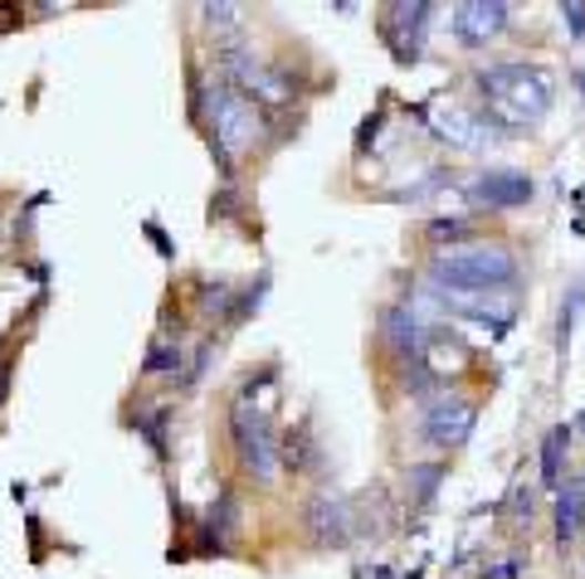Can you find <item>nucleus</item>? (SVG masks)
Returning a JSON list of instances; mask_svg holds the SVG:
<instances>
[{
    "instance_id": "nucleus-3",
    "label": "nucleus",
    "mask_w": 585,
    "mask_h": 579,
    "mask_svg": "<svg viewBox=\"0 0 585 579\" xmlns=\"http://www.w3.org/2000/svg\"><path fill=\"white\" fill-rule=\"evenodd\" d=\"M229 434H235V448H239L244 467H249V473L259 477V483H268V477H274V463H278V453H274V434H268V424L249 410V404H235V414H229Z\"/></svg>"
},
{
    "instance_id": "nucleus-10",
    "label": "nucleus",
    "mask_w": 585,
    "mask_h": 579,
    "mask_svg": "<svg viewBox=\"0 0 585 579\" xmlns=\"http://www.w3.org/2000/svg\"><path fill=\"white\" fill-rule=\"evenodd\" d=\"M581 521H585V497H581V487L561 492V502H556V531H561V540H576Z\"/></svg>"
},
{
    "instance_id": "nucleus-7",
    "label": "nucleus",
    "mask_w": 585,
    "mask_h": 579,
    "mask_svg": "<svg viewBox=\"0 0 585 579\" xmlns=\"http://www.w3.org/2000/svg\"><path fill=\"white\" fill-rule=\"evenodd\" d=\"M469 428H473V404H463V400L434 404L430 418H424V438L439 443V448H444V443H463Z\"/></svg>"
},
{
    "instance_id": "nucleus-4",
    "label": "nucleus",
    "mask_w": 585,
    "mask_h": 579,
    "mask_svg": "<svg viewBox=\"0 0 585 579\" xmlns=\"http://www.w3.org/2000/svg\"><path fill=\"white\" fill-rule=\"evenodd\" d=\"M469 195L473 205H488V209H512V205H527L532 200V180L522 170H483L479 180H469Z\"/></svg>"
},
{
    "instance_id": "nucleus-1",
    "label": "nucleus",
    "mask_w": 585,
    "mask_h": 579,
    "mask_svg": "<svg viewBox=\"0 0 585 579\" xmlns=\"http://www.w3.org/2000/svg\"><path fill=\"white\" fill-rule=\"evenodd\" d=\"M479 89L493 107L497 127H527L542 122V113L552 107V73L546 69H527V64H497L479 73Z\"/></svg>"
},
{
    "instance_id": "nucleus-6",
    "label": "nucleus",
    "mask_w": 585,
    "mask_h": 579,
    "mask_svg": "<svg viewBox=\"0 0 585 579\" xmlns=\"http://www.w3.org/2000/svg\"><path fill=\"white\" fill-rule=\"evenodd\" d=\"M507 20V6H488V0H473V6H459L454 10V30H459V44H488Z\"/></svg>"
},
{
    "instance_id": "nucleus-9",
    "label": "nucleus",
    "mask_w": 585,
    "mask_h": 579,
    "mask_svg": "<svg viewBox=\"0 0 585 579\" xmlns=\"http://www.w3.org/2000/svg\"><path fill=\"white\" fill-rule=\"evenodd\" d=\"M312 531H317V540H327V546H341V540H347V507H341L337 497H317Z\"/></svg>"
},
{
    "instance_id": "nucleus-11",
    "label": "nucleus",
    "mask_w": 585,
    "mask_h": 579,
    "mask_svg": "<svg viewBox=\"0 0 585 579\" xmlns=\"http://www.w3.org/2000/svg\"><path fill=\"white\" fill-rule=\"evenodd\" d=\"M561 448H566V428L546 434V443H542V477H546V483H556V477H561Z\"/></svg>"
},
{
    "instance_id": "nucleus-8",
    "label": "nucleus",
    "mask_w": 585,
    "mask_h": 579,
    "mask_svg": "<svg viewBox=\"0 0 585 579\" xmlns=\"http://www.w3.org/2000/svg\"><path fill=\"white\" fill-rule=\"evenodd\" d=\"M439 127H444V137L449 142H459V146H469V152H479V146H488L497 137V122L493 117H473V113H463V107H449V117H439Z\"/></svg>"
},
{
    "instance_id": "nucleus-12",
    "label": "nucleus",
    "mask_w": 585,
    "mask_h": 579,
    "mask_svg": "<svg viewBox=\"0 0 585 579\" xmlns=\"http://www.w3.org/2000/svg\"><path fill=\"white\" fill-rule=\"evenodd\" d=\"M463 229H469L463 219H439V225H434V239H459Z\"/></svg>"
},
{
    "instance_id": "nucleus-2",
    "label": "nucleus",
    "mask_w": 585,
    "mask_h": 579,
    "mask_svg": "<svg viewBox=\"0 0 585 579\" xmlns=\"http://www.w3.org/2000/svg\"><path fill=\"white\" fill-rule=\"evenodd\" d=\"M444 292H488V288H507L517 278V254L503 244H459V249L434 258L430 273Z\"/></svg>"
},
{
    "instance_id": "nucleus-5",
    "label": "nucleus",
    "mask_w": 585,
    "mask_h": 579,
    "mask_svg": "<svg viewBox=\"0 0 585 579\" xmlns=\"http://www.w3.org/2000/svg\"><path fill=\"white\" fill-rule=\"evenodd\" d=\"M215 137H219V146H229V152L249 146L259 137V107L239 103L235 93H215Z\"/></svg>"
}]
</instances>
